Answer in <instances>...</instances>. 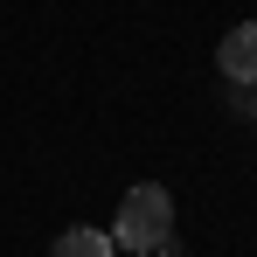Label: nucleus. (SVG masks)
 <instances>
[{
    "instance_id": "nucleus-1",
    "label": "nucleus",
    "mask_w": 257,
    "mask_h": 257,
    "mask_svg": "<svg viewBox=\"0 0 257 257\" xmlns=\"http://www.w3.org/2000/svg\"><path fill=\"white\" fill-rule=\"evenodd\" d=\"M174 236V195L160 188V181H146V188H132L125 202H118V229H111V243L118 250H167Z\"/></svg>"
},
{
    "instance_id": "nucleus-2",
    "label": "nucleus",
    "mask_w": 257,
    "mask_h": 257,
    "mask_svg": "<svg viewBox=\"0 0 257 257\" xmlns=\"http://www.w3.org/2000/svg\"><path fill=\"white\" fill-rule=\"evenodd\" d=\"M215 63H222V77H229V84H257V21L229 28L222 49H215Z\"/></svg>"
},
{
    "instance_id": "nucleus-3",
    "label": "nucleus",
    "mask_w": 257,
    "mask_h": 257,
    "mask_svg": "<svg viewBox=\"0 0 257 257\" xmlns=\"http://www.w3.org/2000/svg\"><path fill=\"white\" fill-rule=\"evenodd\" d=\"M118 243L104 236V229H63L56 243H49V257H111Z\"/></svg>"
},
{
    "instance_id": "nucleus-4",
    "label": "nucleus",
    "mask_w": 257,
    "mask_h": 257,
    "mask_svg": "<svg viewBox=\"0 0 257 257\" xmlns=\"http://www.w3.org/2000/svg\"><path fill=\"white\" fill-rule=\"evenodd\" d=\"M250 90H257V84H250ZM250 118H257V97H250Z\"/></svg>"
}]
</instances>
